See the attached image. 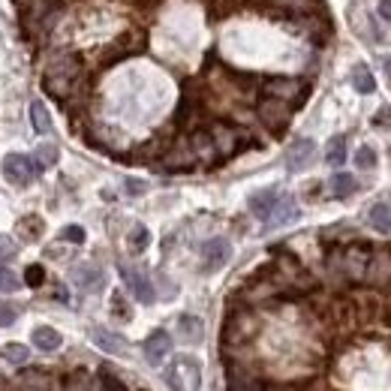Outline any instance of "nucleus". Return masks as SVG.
Returning <instances> with one entry per match:
<instances>
[{
    "instance_id": "f257e3e1",
    "label": "nucleus",
    "mask_w": 391,
    "mask_h": 391,
    "mask_svg": "<svg viewBox=\"0 0 391 391\" xmlns=\"http://www.w3.org/2000/svg\"><path fill=\"white\" fill-rule=\"evenodd\" d=\"M78 78H82V61L75 54H54L46 63V73H42V87L51 97L66 99L78 85Z\"/></svg>"
},
{
    "instance_id": "f03ea898",
    "label": "nucleus",
    "mask_w": 391,
    "mask_h": 391,
    "mask_svg": "<svg viewBox=\"0 0 391 391\" xmlns=\"http://www.w3.org/2000/svg\"><path fill=\"white\" fill-rule=\"evenodd\" d=\"M163 383L172 391H199L202 388V364L193 355H175L163 371Z\"/></svg>"
},
{
    "instance_id": "7ed1b4c3",
    "label": "nucleus",
    "mask_w": 391,
    "mask_h": 391,
    "mask_svg": "<svg viewBox=\"0 0 391 391\" xmlns=\"http://www.w3.org/2000/svg\"><path fill=\"white\" fill-rule=\"evenodd\" d=\"M0 172H4V181L13 184V187H27L33 178H39L46 172L37 156H27V154H6L4 163H0Z\"/></svg>"
},
{
    "instance_id": "20e7f679",
    "label": "nucleus",
    "mask_w": 391,
    "mask_h": 391,
    "mask_svg": "<svg viewBox=\"0 0 391 391\" xmlns=\"http://www.w3.org/2000/svg\"><path fill=\"white\" fill-rule=\"evenodd\" d=\"M256 115L259 120L274 132V136H280V132L289 127V118H292V108H289L286 99H277V97H265L259 108H256Z\"/></svg>"
},
{
    "instance_id": "39448f33",
    "label": "nucleus",
    "mask_w": 391,
    "mask_h": 391,
    "mask_svg": "<svg viewBox=\"0 0 391 391\" xmlns=\"http://www.w3.org/2000/svg\"><path fill=\"white\" fill-rule=\"evenodd\" d=\"M70 277H73V283L82 289V292H99V289H103V283H106L103 268L94 265V262H78L73 271H70Z\"/></svg>"
},
{
    "instance_id": "423d86ee",
    "label": "nucleus",
    "mask_w": 391,
    "mask_h": 391,
    "mask_svg": "<svg viewBox=\"0 0 391 391\" xmlns=\"http://www.w3.org/2000/svg\"><path fill=\"white\" fill-rule=\"evenodd\" d=\"M313 154H316V144H313V139H295L286 148V169L292 172V175L304 172L307 166L313 163Z\"/></svg>"
},
{
    "instance_id": "0eeeda50",
    "label": "nucleus",
    "mask_w": 391,
    "mask_h": 391,
    "mask_svg": "<svg viewBox=\"0 0 391 391\" xmlns=\"http://www.w3.org/2000/svg\"><path fill=\"white\" fill-rule=\"evenodd\" d=\"M232 259V244L226 238H211L202 244V268L205 271H220L223 265Z\"/></svg>"
},
{
    "instance_id": "6e6552de",
    "label": "nucleus",
    "mask_w": 391,
    "mask_h": 391,
    "mask_svg": "<svg viewBox=\"0 0 391 391\" xmlns=\"http://www.w3.org/2000/svg\"><path fill=\"white\" fill-rule=\"evenodd\" d=\"M120 277H124V283L130 286L132 298L142 301V304H154L156 292H154L151 280H148V277H144L142 271H136V268H130V265H120Z\"/></svg>"
},
{
    "instance_id": "1a4fd4ad",
    "label": "nucleus",
    "mask_w": 391,
    "mask_h": 391,
    "mask_svg": "<svg viewBox=\"0 0 391 391\" xmlns=\"http://www.w3.org/2000/svg\"><path fill=\"white\" fill-rule=\"evenodd\" d=\"M298 220V205L292 196H280L277 199V205L271 208V214L265 220V229H280L286 223H295Z\"/></svg>"
},
{
    "instance_id": "9d476101",
    "label": "nucleus",
    "mask_w": 391,
    "mask_h": 391,
    "mask_svg": "<svg viewBox=\"0 0 391 391\" xmlns=\"http://www.w3.org/2000/svg\"><path fill=\"white\" fill-rule=\"evenodd\" d=\"M142 349H144V359H148V364L156 367V364H163V361H166V355L172 352V337L160 328V331H154L151 337L144 340Z\"/></svg>"
},
{
    "instance_id": "9b49d317",
    "label": "nucleus",
    "mask_w": 391,
    "mask_h": 391,
    "mask_svg": "<svg viewBox=\"0 0 391 391\" xmlns=\"http://www.w3.org/2000/svg\"><path fill=\"white\" fill-rule=\"evenodd\" d=\"M268 97H277V99H304L307 87L304 82H298V78H271V82L265 85Z\"/></svg>"
},
{
    "instance_id": "f8f14e48",
    "label": "nucleus",
    "mask_w": 391,
    "mask_h": 391,
    "mask_svg": "<svg viewBox=\"0 0 391 391\" xmlns=\"http://www.w3.org/2000/svg\"><path fill=\"white\" fill-rule=\"evenodd\" d=\"M283 193H280V190H277V187H265V190H259V193H253L250 196V214L253 217H259L262 223L268 220V214H271V208L277 205V199H280Z\"/></svg>"
},
{
    "instance_id": "ddd939ff",
    "label": "nucleus",
    "mask_w": 391,
    "mask_h": 391,
    "mask_svg": "<svg viewBox=\"0 0 391 391\" xmlns=\"http://www.w3.org/2000/svg\"><path fill=\"white\" fill-rule=\"evenodd\" d=\"M91 340L97 343V349H103V352H108V355H124L127 352V340L120 337V334H115V331H108V328H94L91 331Z\"/></svg>"
},
{
    "instance_id": "4468645a",
    "label": "nucleus",
    "mask_w": 391,
    "mask_h": 391,
    "mask_svg": "<svg viewBox=\"0 0 391 391\" xmlns=\"http://www.w3.org/2000/svg\"><path fill=\"white\" fill-rule=\"evenodd\" d=\"M30 340H33V346H37L39 352H54V349H61V343H63L61 331L51 328V325H37L30 331Z\"/></svg>"
},
{
    "instance_id": "2eb2a0df",
    "label": "nucleus",
    "mask_w": 391,
    "mask_h": 391,
    "mask_svg": "<svg viewBox=\"0 0 391 391\" xmlns=\"http://www.w3.org/2000/svg\"><path fill=\"white\" fill-rule=\"evenodd\" d=\"M211 142H214V151L235 154L238 151V130H232L226 124H214V130H211Z\"/></svg>"
},
{
    "instance_id": "dca6fc26",
    "label": "nucleus",
    "mask_w": 391,
    "mask_h": 391,
    "mask_svg": "<svg viewBox=\"0 0 391 391\" xmlns=\"http://www.w3.org/2000/svg\"><path fill=\"white\" fill-rule=\"evenodd\" d=\"M178 331H181V337L193 346L205 340V322L199 316H190V313H184V316L178 319Z\"/></svg>"
},
{
    "instance_id": "f3484780",
    "label": "nucleus",
    "mask_w": 391,
    "mask_h": 391,
    "mask_svg": "<svg viewBox=\"0 0 391 391\" xmlns=\"http://www.w3.org/2000/svg\"><path fill=\"white\" fill-rule=\"evenodd\" d=\"M30 127H33L37 136H49L51 132V115H49L46 103H39V99L30 103Z\"/></svg>"
},
{
    "instance_id": "a211bd4d",
    "label": "nucleus",
    "mask_w": 391,
    "mask_h": 391,
    "mask_svg": "<svg viewBox=\"0 0 391 391\" xmlns=\"http://www.w3.org/2000/svg\"><path fill=\"white\" fill-rule=\"evenodd\" d=\"M352 87L359 94H373L376 91V78L371 73V66L367 63H355L352 66Z\"/></svg>"
},
{
    "instance_id": "6ab92c4d",
    "label": "nucleus",
    "mask_w": 391,
    "mask_h": 391,
    "mask_svg": "<svg viewBox=\"0 0 391 391\" xmlns=\"http://www.w3.org/2000/svg\"><path fill=\"white\" fill-rule=\"evenodd\" d=\"M328 187H331V196H334V199H349L355 190H359V181H355L349 172H337V175L331 178Z\"/></svg>"
},
{
    "instance_id": "aec40b11",
    "label": "nucleus",
    "mask_w": 391,
    "mask_h": 391,
    "mask_svg": "<svg viewBox=\"0 0 391 391\" xmlns=\"http://www.w3.org/2000/svg\"><path fill=\"white\" fill-rule=\"evenodd\" d=\"M15 229H18V238L37 241L39 235H42V229H46V223H42V217H37V214H25L15 223Z\"/></svg>"
},
{
    "instance_id": "412c9836",
    "label": "nucleus",
    "mask_w": 391,
    "mask_h": 391,
    "mask_svg": "<svg viewBox=\"0 0 391 391\" xmlns=\"http://www.w3.org/2000/svg\"><path fill=\"white\" fill-rule=\"evenodd\" d=\"M352 27H355V33H359V37H364L367 42H376V39H379L373 21L367 18V13H364L361 6H352Z\"/></svg>"
},
{
    "instance_id": "4be33fe9",
    "label": "nucleus",
    "mask_w": 391,
    "mask_h": 391,
    "mask_svg": "<svg viewBox=\"0 0 391 391\" xmlns=\"http://www.w3.org/2000/svg\"><path fill=\"white\" fill-rule=\"evenodd\" d=\"M367 277H371L373 283H385L388 277H391V256L385 250L376 253L373 259H371V271H367Z\"/></svg>"
},
{
    "instance_id": "5701e85b",
    "label": "nucleus",
    "mask_w": 391,
    "mask_h": 391,
    "mask_svg": "<svg viewBox=\"0 0 391 391\" xmlns=\"http://www.w3.org/2000/svg\"><path fill=\"white\" fill-rule=\"evenodd\" d=\"M367 220H371V226L376 229V232H391V205L388 202H376L373 208H371V214H367Z\"/></svg>"
},
{
    "instance_id": "b1692460",
    "label": "nucleus",
    "mask_w": 391,
    "mask_h": 391,
    "mask_svg": "<svg viewBox=\"0 0 391 391\" xmlns=\"http://www.w3.org/2000/svg\"><path fill=\"white\" fill-rule=\"evenodd\" d=\"M148 244H151V232H148V226H142V223H136V226L130 229V238H127L130 253H132V256H139V253L148 250Z\"/></svg>"
},
{
    "instance_id": "393cba45",
    "label": "nucleus",
    "mask_w": 391,
    "mask_h": 391,
    "mask_svg": "<svg viewBox=\"0 0 391 391\" xmlns=\"http://www.w3.org/2000/svg\"><path fill=\"white\" fill-rule=\"evenodd\" d=\"M0 359L9 361V364H25L30 359V349L25 343H6L4 349H0Z\"/></svg>"
},
{
    "instance_id": "a878e982",
    "label": "nucleus",
    "mask_w": 391,
    "mask_h": 391,
    "mask_svg": "<svg viewBox=\"0 0 391 391\" xmlns=\"http://www.w3.org/2000/svg\"><path fill=\"white\" fill-rule=\"evenodd\" d=\"M325 160H328L331 166H343V160H346V136H334V139L328 142Z\"/></svg>"
},
{
    "instance_id": "bb28decb",
    "label": "nucleus",
    "mask_w": 391,
    "mask_h": 391,
    "mask_svg": "<svg viewBox=\"0 0 391 391\" xmlns=\"http://www.w3.org/2000/svg\"><path fill=\"white\" fill-rule=\"evenodd\" d=\"M21 286H25V280H21L15 271H9V268H0V292L9 295V292H18Z\"/></svg>"
},
{
    "instance_id": "cd10ccee",
    "label": "nucleus",
    "mask_w": 391,
    "mask_h": 391,
    "mask_svg": "<svg viewBox=\"0 0 391 391\" xmlns=\"http://www.w3.org/2000/svg\"><path fill=\"white\" fill-rule=\"evenodd\" d=\"M355 166H359V169H364V172L376 169V151L371 148V144H361V148L355 151Z\"/></svg>"
},
{
    "instance_id": "c85d7f7f",
    "label": "nucleus",
    "mask_w": 391,
    "mask_h": 391,
    "mask_svg": "<svg viewBox=\"0 0 391 391\" xmlns=\"http://www.w3.org/2000/svg\"><path fill=\"white\" fill-rule=\"evenodd\" d=\"M111 316L120 319V322H130V319H132V310L127 307V298L120 295V292L111 295Z\"/></svg>"
},
{
    "instance_id": "c756f323",
    "label": "nucleus",
    "mask_w": 391,
    "mask_h": 391,
    "mask_svg": "<svg viewBox=\"0 0 391 391\" xmlns=\"http://www.w3.org/2000/svg\"><path fill=\"white\" fill-rule=\"evenodd\" d=\"M18 256V244L9 235H0V262H9Z\"/></svg>"
},
{
    "instance_id": "7c9ffc66",
    "label": "nucleus",
    "mask_w": 391,
    "mask_h": 391,
    "mask_svg": "<svg viewBox=\"0 0 391 391\" xmlns=\"http://www.w3.org/2000/svg\"><path fill=\"white\" fill-rule=\"evenodd\" d=\"M25 283L33 286V289L42 286V283H46V268H42V265H27V271H25Z\"/></svg>"
},
{
    "instance_id": "2f4dec72",
    "label": "nucleus",
    "mask_w": 391,
    "mask_h": 391,
    "mask_svg": "<svg viewBox=\"0 0 391 391\" xmlns=\"http://www.w3.org/2000/svg\"><path fill=\"white\" fill-rule=\"evenodd\" d=\"M33 156H37V160H39V163L49 169V166H54V163H58V148H54V144H39V148H37V154H33Z\"/></svg>"
},
{
    "instance_id": "473e14b6",
    "label": "nucleus",
    "mask_w": 391,
    "mask_h": 391,
    "mask_svg": "<svg viewBox=\"0 0 391 391\" xmlns=\"http://www.w3.org/2000/svg\"><path fill=\"white\" fill-rule=\"evenodd\" d=\"M15 319H18V307H13V304H6V301H0V328L13 325Z\"/></svg>"
},
{
    "instance_id": "72a5a7b5",
    "label": "nucleus",
    "mask_w": 391,
    "mask_h": 391,
    "mask_svg": "<svg viewBox=\"0 0 391 391\" xmlns=\"http://www.w3.org/2000/svg\"><path fill=\"white\" fill-rule=\"evenodd\" d=\"M61 238H63V241H70V244H85L87 235H85L82 226H66V229L61 232Z\"/></svg>"
},
{
    "instance_id": "f704fd0d",
    "label": "nucleus",
    "mask_w": 391,
    "mask_h": 391,
    "mask_svg": "<svg viewBox=\"0 0 391 391\" xmlns=\"http://www.w3.org/2000/svg\"><path fill=\"white\" fill-rule=\"evenodd\" d=\"M373 127H391V108L388 106H383L373 115Z\"/></svg>"
},
{
    "instance_id": "c9c22d12",
    "label": "nucleus",
    "mask_w": 391,
    "mask_h": 391,
    "mask_svg": "<svg viewBox=\"0 0 391 391\" xmlns=\"http://www.w3.org/2000/svg\"><path fill=\"white\" fill-rule=\"evenodd\" d=\"M124 187H127V193H130V196H142L144 190H148V184H144V181H136V178H130V181H127Z\"/></svg>"
},
{
    "instance_id": "e433bc0d",
    "label": "nucleus",
    "mask_w": 391,
    "mask_h": 391,
    "mask_svg": "<svg viewBox=\"0 0 391 391\" xmlns=\"http://www.w3.org/2000/svg\"><path fill=\"white\" fill-rule=\"evenodd\" d=\"M379 15L383 21H391V0H379Z\"/></svg>"
},
{
    "instance_id": "4c0bfd02",
    "label": "nucleus",
    "mask_w": 391,
    "mask_h": 391,
    "mask_svg": "<svg viewBox=\"0 0 391 391\" xmlns=\"http://www.w3.org/2000/svg\"><path fill=\"white\" fill-rule=\"evenodd\" d=\"M277 4H280V6H295V9H298V6H304L307 0H277Z\"/></svg>"
},
{
    "instance_id": "58836bf2",
    "label": "nucleus",
    "mask_w": 391,
    "mask_h": 391,
    "mask_svg": "<svg viewBox=\"0 0 391 391\" xmlns=\"http://www.w3.org/2000/svg\"><path fill=\"white\" fill-rule=\"evenodd\" d=\"M383 70H385V75H388V82H391V54H388V58L383 61Z\"/></svg>"
}]
</instances>
